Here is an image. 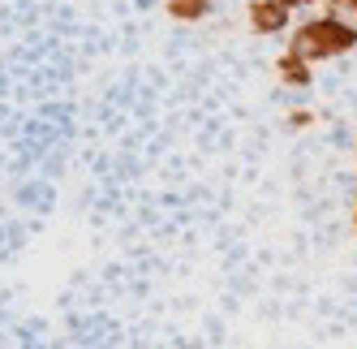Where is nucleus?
Segmentation results:
<instances>
[{"label":"nucleus","mask_w":357,"mask_h":349,"mask_svg":"<svg viewBox=\"0 0 357 349\" xmlns=\"http://www.w3.org/2000/svg\"><path fill=\"white\" fill-rule=\"evenodd\" d=\"M211 0H168V13L172 17H181V22H198L202 13H207Z\"/></svg>","instance_id":"20e7f679"},{"label":"nucleus","mask_w":357,"mask_h":349,"mask_svg":"<svg viewBox=\"0 0 357 349\" xmlns=\"http://www.w3.org/2000/svg\"><path fill=\"white\" fill-rule=\"evenodd\" d=\"M289 5H280V0H250V27L254 35H280L289 27Z\"/></svg>","instance_id":"f03ea898"},{"label":"nucleus","mask_w":357,"mask_h":349,"mask_svg":"<svg viewBox=\"0 0 357 349\" xmlns=\"http://www.w3.org/2000/svg\"><path fill=\"white\" fill-rule=\"evenodd\" d=\"M353 233H357V207H353Z\"/></svg>","instance_id":"423d86ee"},{"label":"nucleus","mask_w":357,"mask_h":349,"mask_svg":"<svg viewBox=\"0 0 357 349\" xmlns=\"http://www.w3.org/2000/svg\"><path fill=\"white\" fill-rule=\"evenodd\" d=\"M280 5H289V9H301V5H314V0H280Z\"/></svg>","instance_id":"39448f33"},{"label":"nucleus","mask_w":357,"mask_h":349,"mask_svg":"<svg viewBox=\"0 0 357 349\" xmlns=\"http://www.w3.org/2000/svg\"><path fill=\"white\" fill-rule=\"evenodd\" d=\"M275 73H280L289 87H310V65H305L301 57H293V52H284V57L275 61Z\"/></svg>","instance_id":"7ed1b4c3"},{"label":"nucleus","mask_w":357,"mask_h":349,"mask_svg":"<svg viewBox=\"0 0 357 349\" xmlns=\"http://www.w3.org/2000/svg\"><path fill=\"white\" fill-rule=\"evenodd\" d=\"M353 47H357V22H349L340 13H323L314 22H305V27H297L293 39H289V52L301 57L305 65L331 61L340 52H353Z\"/></svg>","instance_id":"f257e3e1"}]
</instances>
